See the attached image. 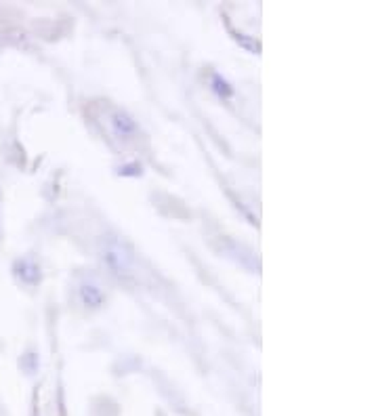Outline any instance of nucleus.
Masks as SVG:
<instances>
[{
    "mask_svg": "<svg viewBox=\"0 0 378 416\" xmlns=\"http://www.w3.org/2000/svg\"><path fill=\"white\" fill-rule=\"evenodd\" d=\"M80 298H82V303L89 307H97L99 303H101V292L95 288V286H82L80 288Z\"/></svg>",
    "mask_w": 378,
    "mask_h": 416,
    "instance_id": "f03ea898",
    "label": "nucleus"
},
{
    "mask_svg": "<svg viewBox=\"0 0 378 416\" xmlns=\"http://www.w3.org/2000/svg\"><path fill=\"white\" fill-rule=\"evenodd\" d=\"M112 129H114V133L120 139H130L137 133V122H134L126 112L116 110V112L112 114Z\"/></svg>",
    "mask_w": 378,
    "mask_h": 416,
    "instance_id": "f257e3e1",
    "label": "nucleus"
},
{
    "mask_svg": "<svg viewBox=\"0 0 378 416\" xmlns=\"http://www.w3.org/2000/svg\"><path fill=\"white\" fill-rule=\"evenodd\" d=\"M17 270H19V272H17L19 277H21V279H25V282H34V279L38 277V270H36L34 265L25 263V261H23V263H19V265H17Z\"/></svg>",
    "mask_w": 378,
    "mask_h": 416,
    "instance_id": "20e7f679",
    "label": "nucleus"
},
{
    "mask_svg": "<svg viewBox=\"0 0 378 416\" xmlns=\"http://www.w3.org/2000/svg\"><path fill=\"white\" fill-rule=\"evenodd\" d=\"M213 89H215L221 97H229V95L234 93L232 84H229L225 78H221L219 74H215V76H213Z\"/></svg>",
    "mask_w": 378,
    "mask_h": 416,
    "instance_id": "7ed1b4c3",
    "label": "nucleus"
}]
</instances>
